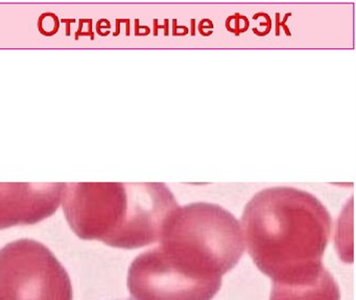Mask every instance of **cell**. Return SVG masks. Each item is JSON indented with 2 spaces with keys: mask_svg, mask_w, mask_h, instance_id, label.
Segmentation results:
<instances>
[{
  "mask_svg": "<svg viewBox=\"0 0 356 300\" xmlns=\"http://www.w3.org/2000/svg\"><path fill=\"white\" fill-rule=\"evenodd\" d=\"M254 264L273 283L297 285L318 278L332 231V218L312 194L289 187L258 191L241 222Z\"/></svg>",
  "mask_w": 356,
  "mask_h": 300,
  "instance_id": "1",
  "label": "cell"
},
{
  "mask_svg": "<svg viewBox=\"0 0 356 300\" xmlns=\"http://www.w3.org/2000/svg\"><path fill=\"white\" fill-rule=\"evenodd\" d=\"M158 243L172 266L205 281H222L245 249L241 222L226 208L206 202L179 206Z\"/></svg>",
  "mask_w": 356,
  "mask_h": 300,
  "instance_id": "2",
  "label": "cell"
},
{
  "mask_svg": "<svg viewBox=\"0 0 356 300\" xmlns=\"http://www.w3.org/2000/svg\"><path fill=\"white\" fill-rule=\"evenodd\" d=\"M0 300H74L72 281L49 248L17 239L0 249Z\"/></svg>",
  "mask_w": 356,
  "mask_h": 300,
  "instance_id": "3",
  "label": "cell"
},
{
  "mask_svg": "<svg viewBox=\"0 0 356 300\" xmlns=\"http://www.w3.org/2000/svg\"><path fill=\"white\" fill-rule=\"evenodd\" d=\"M61 204L80 239L118 248L130 208L129 183H66Z\"/></svg>",
  "mask_w": 356,
  "mask_h": 300,
  "instance_id": "4",
  "label": "cell"
},
{
  "mask_svg": "<svg viewBox=\"0 0 356 300\" xmlns=\"http://www.w3.org/2000/svg\"><path fill=\"white\" fill-rule=\"evenodd\" d=\"M222 281L193 278L172 266L159 247L139 254L129 268L128 289L134 300H212Z\"/></svg>",
  "mask_w": 356,
  "mask_h": 300,
  "instance_id": "5",
  "label": "cell"
},
{
  "mask_svg": "<svg viewBox=\"0 0 356 300\" xmlns=\"http://www.w3.org/2000/svg\"><path fill=\"white\" fill-rule=\"evenodd\" d=\"M66 183H0V229L33 225L61 205Z\"/></svg>",
  "mask_w": 356,
  "mask_h": 300,
  "instance_id": "6",
  "label": "cell"
},
{
  "mask_svg": "<svg viewBox=\"0 0 356 300\" xmlns=\"http://www.w3.org/2000/svg\"><path fill=\"white\" fill-rule=\"evenodd\" d=\"M339 285L327 269L307 283L297 285L272 283L270 300H339Z\"/></svg>",
  "mask_w": 356,
  "mask_h": 300,
  "instance_id": "7",
  "label": "cell"
},
{
  "mask_svg": "<svg viewBox=\"0 0 356 300\" xmlns=\"http://www.w3.org/2000/svg\"><path fill=\"white\" fill-rule=\"evenodd\" d=\"M115 300H134L133 298H126V299H115Z\"/></svg>",
  "mask_w": 356,
  "mask_h": 300,
  "instance_id": "8",
  "label": "cell"
}]
</instances>
